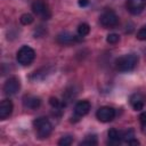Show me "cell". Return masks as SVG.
I'll return each instance as SVG.
<instances>
[{
  "label": "cell",
  "instance_id": "6da1fadb",
  "mask_svg": "<svg viewBox=\"0 0 146 146\" xmlns=\"http://www.w3.org/2000/svg\"><path fill=\"white\" fill-rule=\"evenodd\" d=\"M138 63V56L136 54H127L119 57L115 60V66L121 72L132 71Z\"/></svg>",
  "mask_w": 146,
  "mask_h": 146
},
{
  "label": "cell",
  "instance_id": "7a4b0ae2",
  "mask_svg": "<svg viewBox=\"0 0 146 146\" xmlns=\"http://www.w3.org/2000/svg\"><path fill=\"white\" fill-rule=\"evenodd\" d=\"M33 125L36 130V135L39 138L43 139V138H47L50 133H51V130H52V125L51 123L49 122V120L47 117H38L36 120L33 121Z\"/></svg>",
  "mask_w": 146,
  "mask_h": 146
},
{
  "label": "cell",
  "instance_id": "3957f363",
  "mask_svg": "<svg viewBox=\"0 0 146 146\" xmlns=\"http://www.w3.org/2000/svg\"><path fill=\"white\" fill-rule=\"evenodd\" d=\"M34 58H35V51L29 46H22L16 55L17 62L23 66L30 65L34 60Z\"/></svg>",
  "mask_w": 146,
  "mask_h": 146
},
{
  "label": "cell",
  "instance_id": "277c9868",
  "mask_svg": "<svg viewBox=\"0 0 146 146\" xmlns=\"http://www.w3.org/2000/svg\"><path fill=\"white\" fill-rule=\"evenodd\" d=\"M99 22L102 24V26H104L105 29H112L114 26L117 25L119 23V17L117 15L115 14V11L111 10V9H107L105 10L100 17H99Z\"/></svg>",
  "mask_w": 146,
  "mask_h": 146
},
{
  "label": "cell",
  "instance_id": "5b68a950",
  "mask_svg": "<svg viewBox=\"0 0 146 146\" xmlns=\"http://www.w3.org/2000/svg\"><path fill=\"white\" fill-rule=\"evenodd\" d=\"M32 10L35 15L40 16L42 19H49L51 14H50V9L48 7V5L43 1V0H34L32 2Z\"/></svg>",
  "mask_w": 146,
  "mask_h": 146
},
{
  "label": "cell",
  "instance_id": "8992f818",
  "mask_svg": "<svg viewBox=\"0 0 146 146\" xmlns=\"http://www.w3.org/2000/svg\"><path fill=\"white\" fill-rule=\"evenodd\" d=\"M96 117L100 122H110L115 117V110L110 106H102L97 110Z\"/></svg>",
  "mask_w": 146,
  "mask_h": 146
},
{
  "label": "cell",
  "instance_id": "52a82bcc",
  "mask_svg": "<svg viewBox=\"0 0 146 146\" xmlns=\"http://www.w3.org/2000/svg\"><path fill=\"white\" fill-rule=\"evenodd\" d=\"M19 89H21V82L16 76L9 78L3 84V92L7 96H11V95L17 94Z\"/></svg>",
  "mask_w": 146,
  "mask_h": 146
},
{
  "label": "cell",
  "instance_id": "ba28073f",
  "mask_svg": "<svg viewBox=\"0 0 146 146\" xmlns=\"http://www.w3.org/2000/svg\"><path fill=\"white\" fill-rule=\"evenodd\" d=\"M127 9L132 15L140 14L146 7V0H127Z\"/></svg>",
  "mask_w": 146,
  "mask_h": 146
},
{
  "label": "cell",
  "instance_id": "9c48e42d",
  "mask_svg": "<svg viewBox=\"0 0 146 146\" xmlns=\"http://www.w3.org/2000/svg\"><path fill=\"white\" fill-rule=\"evenodd\" d=\"M90 111V103L88 100H80L74 106V115L76 117H81L88 114Z\"/></svg>",
  "mask_w": 146,
  "mask_h": 146
},
{
  "label": "cell",
  "instance_id": "30bf717a",
  "mask_svg": "<svg viewBox=\"0 0 146 146\" xmlns=\"http://www.w3.org/2000/svg\"><path fill=\"white\" fill-rule=\"evenodd\" d=\"M145 102H146L145 96L141 95V94H138V92L131 95V97H130V104H131V106H132V108L135 111L143 110L144 105H145Z\"/></svg>",
  "mask_w": 146,
  "mask_h": 146
},
{
  "label": "cell",
  "instance_id": "8fae6325",
  "mask_svg": "<svg viewBox=\"0 0 146 146\" xmlns=\"http://www.w3.org/2000/svg\"><path fill=\"white\" fill-rule=\"evenodd\" d=\"M13 103L10 99H3L0 103V119L1 120H6L13 112Z\"/></svg>",
  "mask_w": 146,
  "mask_h": 146
},
{
  "label": "cell",
  "instance_id": "7c38bea8",
  "mask_svg": "<svg viewBox=\"0 0 146 146\" xmlns=\"http://www.w3.org/2000/svg\"><path fill=\"white\" fill-rule=\"evenodd\" d=\"M78 40V36L70 32H62L57 35V42L60 44H72Z\"/></svg>",
  "mask_w": 146,
  "mask_h": 146
},
{
  "label": "cell",
  "instance_id": "4fadbf2b",
  "mask_svg": "<svg viewBox=\"0 0 146 146\" xmlns=\"http://www.w3.org/2000/svg\"><path fill=\"white\" fill-rule=\"evenodd\" d=\"M23 104L26 108H30V110H35L38 108L40 105H41V100L39 97H35V96H25L24 99H23Z\"/></svg>",
  "mask_w": 146,
  "mask_h": 146
},
{
  "label": "cell",
  "instance_id": "5bb4252c",
  "mask_svg": "<svg viewBox=\"0 0 146 146\" xmlns=\"http://www.w3.org/2000/svg\"><path fill=\"white\" fill-rule=\"evenodd\" d=\"M108 143L112 144V145H116V144H120L121 139H122V135L115 130V129H111L108 130Z\"/></svg>",
  "mask_w": 146,
  "mask_h": 146
},
{
  "label": "cell",
  "instance_id": "9a60e30c",
  "mask_svg": "<svg viewBox=\"0 0 146 146\" xmlns=\"http://www.w3.org/2000/svg\"><path fill=\"white\" fill-rule=\"evenodd\" d=\"M89 32H90V26L87 23H82V24L79 25V27H78V34L80 36H86L87 34H89Z\"/></svg>",
  "mask_w": 146,
  "mask_h": 146
},
{
  "label": "cell",
  "instance_id": "2e32d148",
  "mask_svg": "<svg viewBox=\"0 0 146 146\" xmlns=\"http://www.w3.org/2000/svg\"><path fill=\"white\" fill-rule=\"evenodd\" d=\"M80 145H87V146H92V145H97V138L95 135L91 136H87L84 138V140H82L80 143Z\"/></svg>",
  "mask_w": 146,
  "mask_h": 146
},
{
  "label": "cell",
  "instance_id": "e0dca14e",
  "mask_svg": "<svg viewBox=\"0 0 146 146\" xmlns=\"http://www.w3.org/2000/svg\"><path fill=\"white\" fill-rule=\"evenodd\" d=\"M72 143H73V137L70 136V135L63 136V137L58 140V145H59V146H70Z\"/></svg>",
  "mask_w": 146,
  "mask_h": 146
},
{
  "label": "cell",
  "instance_id": "ac0fdd59",
  "mask_svg": "<svg viewBox=\"0 0 146 146\" xmlns=\"http://www.w3.org/2000/svg\"><path fill=\"white\" fill-rule=\"evenodd\" d=\"M19 21H21V23H22L23 25H30V24L33 22V16H32L31 14H23V15L21 16Z\"/></svg>",
  "mask_w": 146,
  "mask_h": 146
},
{
  "label": "cell",
  "instance_id": "d6986e66",
  "mask_svg": "<svg viewBox=\"0 0 146 146\" xmlns=\"http://www.w3.org/2000/svg\"><path fill=\"white\" fill-rule=\"evenodd\" d=\"M106 41H107L108 43H111V44H115V43H117V42L120 41V36H119V34L111 33V34H108V35H107Z\"/></svg>",
  "mask_w": 146,
  "mask_h": 146
},
{
  "label": "cell",
  "instance_id": "ffe728a7",
  "mask_svg": "<svg viewBox=\"0 0 146 146\" xmlns=\"http://www.w3.org/2000/svg\"><path fill=\"white\" fill-rule=\"evenodd\" d=\"M135 137V133H133V130L132 129H128L127 131H124L123 133H122V139L124 140V141H129L130 139H132Z\"/></svg>",
  "mask_w": 146,
  "mask_h": 146
},
{
  "label": "cell",
  "instance_id": "44dd1931",
  "mask_svg": "<svg viewBox=\"0 0 146 146\" xmlns=\"http://www.w3.org/2000/svg\"><path fill=\"white\" fill-rule=\"evenodd\" d=\"M137 39H139V40H146V25H144L143 27L139 29V31L137 32Z\"/></svg>",
  "mask_w": 146,
  "mask_h": 146
},
{
  "label": "cell",
  "instance_id": "7402d4cb",
  "mask_svg": "<svg viewBox=\"0 0 146 146\" xmlns=\"http://www.w3.org/2000/svg\"><path fill=\"white\" fill-rule=\"evenodd\" d=\"M49 103H50V105H51L54 108H59V107H60V103H59V100H58L57 98L51 97V98L49 99Z\"/></svg>",
  "mask_w": 146,
  "mask_h": 146
},
{
  "label": "cell",
  "instance_id": "603a6c76",
  "mask_svg": "<svg viewBox=\"0 0 146 146\" xmlns=\"http://www.w3.org/2000/svg\"><path fill=\"white\" fill-rule=\"evenodd\" d=\"M139 121H140V123H141L143 127H146V112H143L139 115Z\"/></svg>",
  "mask_w": 146,
  "mask_h": 146
},
{
  "label": "cell",
  "instance_id": "cb8c5ba5",
  "mask_svg": "<svg viewBox=\"0 0 146 146\" xmlns=\"http://www.w3.org/2000/svg\"><path fill=\"white\" fill-rule=\"evenodd\" d=\"M78 3L80 7H87L89 5V0H78Z\"/></svg>",
  "mask_w": 146,
  "mask_h": 146
},
{
  "label": "cell",
  "instance_id": "d4e9b609",
  "mask_svg": "<svg viewBox=\"0 0 146 146\" xmlns=\"http://www.w3.org/2000/svg\"><path fill=\"white\" fill-rule=\"evenodd\" d=\"M128 144H129V145H139V141L136 140L135 138H132V139H130V140L128 141Z\"/></svg>",
  "mask_w": 146,
  "mask_h": 146
}]
</instances>
